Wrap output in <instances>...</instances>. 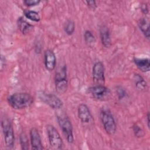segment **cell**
<instances>
[{
	"instance_id": "6da1fadb",
	"label": "cell",
	"mask_w": 150,
	"mask_h": 150,
	"mask_svg": "<svg viewBox=\"0 0 150 150\" xmlns=\"http://www.w3.org/2000/svg\"><path fill=\"white\" fill-rule=\"evenodd\" d=\"M33 101L32 96L28 93H17L8 98L10 106L15 110H21L29 107Z\"/></svg>"
},
{
	"instance_id": "7a4b0ae2",
	"label": "cell",
	"mask_w": 150,
	"mask_h": 150,
	"mask_svg": "<svg viewBox=\"0 0 150 150\" xmlns=\"http://www.w3.org/2000/svg\"><path fill=\"white\" fill-rule=\"evenodd\" d=\"M57 119L67 141L72 144L74 142V135L73 125L70 118L64 112H60L57 114Z\"/></svg>"
},
{
	"instance_id": "3957f363",
	"label": "cell",
	"mask_w": 150,
	"mask_h": 150,
	"mask_svg": "<svg viewBox=\"0 0 150 150\" xmlns=\"http://www.w3.org/2000/svg\"><path fill=\"white\" fill-rule=\"evenodd\" d=\"M100 117L105 132L110 135H114L117 129V125L113 115L109 109L103 108Z\"/></svg>"
},
{
	"instance_id": "277c9868",
	"label": "cell",
	"mask_w": 150,
	"mask_h": 150,
	"mask_svg": "<svg viewBox=\"0 0 150 150\" xmlns=\"http://www.w3.org/2000/svg\"><path fill=\"white\" fill-rule=\"evenodd\" d=\"M55 87L57 93L59 94H64L68 87L66 66H63L56 73Z\"/></svg>"
},
{
	"instance_id": "5b68a950",
	"label": "cell",
	"mask_w": 150,
	"mask_h": 150,
	"mask_svg": "<svg viewBox=\"0 0 150 150\" xmlns=\"http://www.w3.org/2000/svg\"><path fill=\"white\" fill-rule=\"evenodd\" d=\"M1 126L6 146L8 148H13L15 143V135L11 121L8 118H4L1 122Z\"/></svg>"
},
{
	"instance_id": "8992f818",
	"label": "cell",
	"mask_w": 150,
	"mask_h": 150,
	"mask_svg": "<svg viewBox=\"0 0 150 150\" xmlns=\"http://www.w3.org/2000/svg\"><path fill=\"white\" fill-rule=\"evenodd\" d=\"M47 137L50 146L54 149H61L63 146L62 139L56 128L50 124L46 126Z\"/></svg>"
},
{
	"instance_id": "52a82bcc",
	"label": "cell",
	"mask_w": 150,
	"mask_h": 150,
	"mask_svg": "<svg viewBox=\"0 0 150 150\" xmlns=\"http://www.w3.org/2000/svg\"><path fill=\"white\" fill-rule=\"evenodd\" d=\"M38 97L42 102L53 109L59 110L63 107L62 101L53 94L41 91L38 93Z\"/></svg>"
},
{
	"instance_id": "ba28073f",
	"label": "cell",
	"mask_w": 150,
	"mask_h": 150,
	"mask_svg": "<svg viewBox=\"0 0 150 150\" xmlns=\"http://www.w3.org/2000/svg\"><path fill=\"white\" fill-rule=\"evenodd\" d=\"M104 66L101 62L95 63L93 67V80L95 85H104L105 81Z\"/></svg>"
},
{
	"instance_id": "9c48e42d",
	"label": "cell",
	"mask_w": 150,
	"mask_h": 150,
	"mask_svg": "<svg viewBox=\"0 0 150 150\" xmlns=\"http://www.w3.org/2000/svg\"><path fill=\"white\" fill-rule=\"evenodd\" d=\"M88 90L94 98L100 100H104L110 94V90L104 85H94L90 87Z\"/></svg>"
},
{
	"instance_id": "30bf717a",
	"label": "cell",
	"mask_w": 150,
	"mask_h": 150,
	"mask_svg": "<svg viewBox=\"0 0 150 150\" xmlns=\"http://www.w3.org/2000/svg\"><path fill=\"white\" fill-rule=\"evenodd\" d=\"M77 113L79 119L83 124H88L92 121L93 117L87 105L84 104H80L78 107Z\"/></svg>"
},
{
	"instance_id": "8fae6325",
	"label": "cell",
	"mask_w": 150,
	"mask_h": 150,
	"mask_svg": "<svg viewBox=\"0 0 150 150\" xmlns=\"http://www.w3.org/2000/svg\"><path fill=\"white\" fill-rule=\"evenodd\" d=\"M30 140L31 148L34 150L43 149V146L42 145L41 137L38 129L35 127H33L30 130Z\"/></svg>"
},
{
	"instance_id": "7c38bea8",
	"label": "cell",
	"mask_w": 150,
	"mask_h": 150,
	"mask_svg": "<svg viewBox=\"0 0 150 150\" xmlns=\"http://www.w3.org/2000/svg\"><path fill=\"white\" fill-rule=\"evenodd\" d=\"M45 66L48 71H52L55 69L56 57L54 53L50 49H47L44 53Z\"/></svg>"
},
{
	"instance_id": "4fadbf2b",
	"label": "cell",
	"mask_w": 150,
	"mask_h": 150,
	"mask_svg": "<svg viewBox=\"0 0 150 150\" xmlns=\"http://www.w3.org/2000/svg\"><path fill=\"white\" fill-rule=\"evenodd\" d=\"M134 62L136 66L142 72H148L150 70L149 59L147 58H134Z\"/></svg>"
},
{
	"instance_id": "5bb4252c",
	"label": "cell",
	"mask_w": 150,
	"mask_h": 150,
	"mask_svg": "<svg viewBox=\"0 0 150 150\" xmlns=\"http://www.w3.org/2000/svg\"><path fill=\"white\" fill-rule=\"evenodd\" d=\"M17 25L19 29L21 32L24 34L26 35L31 32L33 29V26L28 22L24 18L21 17L18 19Z\"/></svg>"
},
{
	"instance_id": "9a60e30c",
	"label": "cell",
	"mask_w": 150,
	"mask_h": 150,
	"mask_svg": "<svg viewBox=\"0 0 150 150\" xmlns=\"http://www.w3.org/2000/svg\"><path fill=\"white\" fill-rule=\"evenodd\" d=\"M100 38L103 45L105 47H109L111 44V37L108 29L103 26L100 29Z\"/></svg>"
},
{
	"instance_id": "2e32d148",
	"label": "cell",
	"mask_w": 150,
	"mask_h": 150,
	"mask_svg": "<svg viewBox=\"0 0 150 150\" xmlns=\"http://www.w3.org/2000/svg\"><path fill=\"white\" fill-rule=\"evenodd\" d=\"M138 25L145 37L149 39V23L146 18H141L138 22Z\"/></svg>"
},
{
	"instance_id": "e0dca14e",
	"label": "cell",
	"mask_w": 150,
	"mask_h": 150,
	"mask_svg": "<svg viewBox=\"0 0 150 150\" xmlns=\"http://www.w3.org/2000/svg\"><path fill=\"white\" fill-rule=\"evenodd\" d=\"M134 81L136 87V88L139 91H144L147 89V83L144 78L139 74H136L134 76Z\"/></svg>"
},
{
	"instance_id": "ac0fdd59",
	"label": "cell",
	"mask_w": 150,
	"mask_h": 150,
	"mask_svg": "<svg viewBox=\"0 0 150 150\" xmlns=\"http://www.w3.org/2000/svg\"><path fill=\"white\" fill-rule=\"evenodd\" d=\"M24 15L27 18L34 22H39L40 20L39 13L34 11L26 10L24 12Z\"/></svg>"
},
{
	"instance_id": "d6986e66",
	"label": "cell",
	"mask_w": 150,
	"mask_h": 150,
	"mask_svg": "<svg viewBox=\"0 0 150 150\" xmlns=\"http://www.w3.org/2000/svg\"><path fill=\"white\" fill-rule=\"evenodd\" d=\"M64 29L67 35H71L75 30L74 23L71 20H67L64 23Z\"/></svg>"
},
{
	"instance_id": "ffe728a7",
	"label": "cell",
	"mask_w": 150,
	"mask_h": 150,
	"mask_svg": "<svg viewBox=\"0 0 150 150\" xmlns=\"http://www.w3.org/2000/svg\"><path fill=\"white\" fill-rule=\"evenodd\" d=\"M84 40L88 46H92L96 42V38L92 32L90 30H86L84 34Z\"/></svg>"
},
{
	"instance_id": "44dd1931",
	"label": "cell",
	"mask_w": 150,
	"mask_h": 150,
	"mask_svg": "<svg viewBox=\"0 0 150 150\" xmlns=\"http://www.w3.org/2000/svg\"><path fill=\"white\" fill-rule=\"evenodd\" d=\"M19 142L22 149H29V142L28 137L25 132H22L19 136Z\"/></svg>"
},
{
	"instance_id": "7402d4cb",
	"label": "cell",
	"mask_w": 150,
	"mask_h": 150,
	"mask_svg": "<svg viewBox=\"0 0 150 150\" xmlns=\"http://www.w3.org/2000/svg\"><path fill=\"white\" fill-rule=\"evenodd\" d=\"M133 131H134V133L135 135L137 137H143L144 135V131L138 125H134Z\"/></svg>"
},
{
	"instance_id": "603a6c76",
	"label": "cell",
	"mask_w": 150,
	"mask_h": 150,
	"mask_svg": "<svg viewBox=\"0 0 150 150\" xmlns=\"http://www.w3.org/2000/svg\"><path fill=\"white\" fill-rule=\"evenodd\" d=\"M39 0H25L23 1V3L28 6H35L40 3Z\"/></svg>"
},
{
	"instance_id": "cb8c5ba5",
	"label": "cell",
	"mask_w": 150,
	"mask_h": 150,
	"mask_svg": "<svg viewBox=\"0 0 150 150\" xmlns=\"http://www.w3.org/2000/svg\"><path fill=\"white\" fill-rule=\"evenodd\" d=\"M85 2L87 4L88 8L92 10H95L97 8V4L95 1H86Z\"/></svg>"
},
{
	"instance_id": "d4e9b609",
	"label": "cell",
	"mask_w": 150,
	"mask_h": 150,
	"mask_svg": "<svg viewBox=\"0 0 150 150\" xmlns=\"http://www.w3.org/2000/svg\"><path fill=\"white\" fill-rule=\"evenodd\" d=\"M141 9L142 13H144L145 15H146L148 13V7L147 4L145 3L141 4Z\"/></svg>"
},
{
	"instance_id": "484cf974",
	"label": "cell",
	"mask_w": 150,
	"mask_h": 150,
	"mask_svg": "<svg viewBox=\"0 0 150 150\" xmlns=\"http://www.w3.org/2000/svg\"><path fill=\"white\" fill-rule=\"evenodd\" d=\"M1 70H3V69L5 68V67L6 66V59L5 57H4V56H1Z\"/></svg>"
},
{
	"instance_id": "4316f807",
	"label": "cell",
	"mask_w": 150,
	"mask_h": 150,
	"mask_svg": "<svg viewBox=\"0 0 150 150\" xmlns=\"http://www.w3.org/2000/svg\"><path fill=\"white\" fill-rule=\"evenodd\" d=\"M117 93H118V95L119 96V98H122L123 97L125 96V92L124 91V89H122L121 87L120 88H118L117 89Z\"/></svg>"
},
{
	"instance_id": "83f0119b",
	"label": "cell",
	"mask_w": 150,
	"mask_h": 150,
	"mask_svg": "<svg viewBox=\"0 0 150 150\" xmlns=\"http://www.w3.org/2000/svg\"><path fill=\"white\" fill-rule=\"evenodd\" d=\"M146 119H147V124H148V127L149 128V113L148 112L147 116H146Z\"/></svg>"
}]
</instances>
